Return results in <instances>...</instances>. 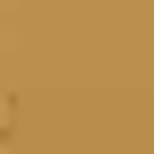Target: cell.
<instances>
[{
    "label": "cell",
    "instance_id": "1",
    "mask_svg": "<svg viewBox=\"0 0 154 154\" xmlns=\"http://www.w3.org/2000/svg\"><path fill=\"white\" fill-rule=\"evenodd\" d=\"M0 128H9V103H0Z\"/></svg>",
    "mask_w": 154,
    "mask_h": 154
}]
</instances>
